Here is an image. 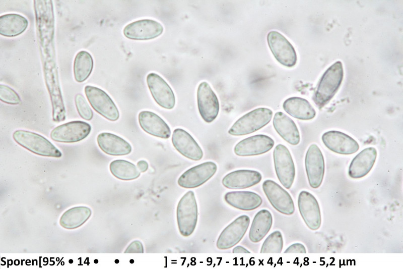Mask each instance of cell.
<instances>
[{"label":"cell","mask_w":403,"mask_h":269,"mask_svg":"<svg viewBox=\"0 0 403 269\" xmlns=\"http://www.w3.org/2000/svg\"><path fill=\"white\" fill-rule=\"evenodd\" d=\"M75 102L80 116L86 121H90L93 117V113L84 96L77 94L75 96Z\"/></svg>","instance_id":"cell-34"},{"label":"cell","mask_w":403,"mask_h":269,"mask_svg":"<svg viewBox=\"0 0 403 269\" xmlns=\"http://www.w3.org/2000/svg\"><path fill=\"white\" fill-rule=\"evenodd\" d=\"M285 111L293 118L309 120L316 116V112L310 102L305 98L300 97H291L287 98L283 104Z\"/></svg>","instance_id":"cell-27"},{"label":"cell","mask_w":403,"mask_h":269,"mask_svg":"<svg viewBox=\"0 0 403 269\" xmlns=\"http://www.w3.org/2000/svg\"><path fill=\"white\" fill-rule=\"evenodd\" d=\"M45 84L50 97L52 120L55 122L64 121L66 112L59 83L56 65L43 67Z\"/></svg>","instance_id":"cell-5"},{"label":"cell","mask_w":403,"mask_h":269,"mask_svg":"<svg viewBox=\"0 0 403 269\" xmlns=\"http://www.w3.org/2000/svg\"><path fill=\"white\" fill-rule=\"evenodd\" d=\"M273 114V111L268 108L255 109L238 119L228 132L233 136L252 133L268 124L272 120Z\"/></svg>","instance_id":"cell-3"},{"label":"cell","mask_w":403,"mask_h":269,"mask_svg":"<svg viewBox=\"0 0 403 269\" xmlns=\"http://www.w3.org/2000/svg\"><path fill=\"white\" fill-rule=\"evenodd\" d=\"M250 222L247 215H241L235 219L220 234L216 242L217 247L226 250L235 246L245 235Z\"/></svg>","instance_id":"cell-11"},{"label":"cell","mask_w":403,"mask_h":269,"mask_svg":"<svg viewBox=\"0 0 403 269\" xmlns=\"http://www.w3.org/2000/svg\"><path fill=\"white\" fill-rule=\"evenodd\" d=\"M138 121L141 128L148 134L163 139H168L171 130L167 123L158 115L149 111L141 112Z\"/></svg>","instance_id":"cell-22"},{"label":"cell","mask_w":403,"mask_h":269,"mask_svg":"<svg viewBox=\"0 0 403 269\" xmlns=\"http://www.w3.org/2000/svg\"><path fill=\"white\" fill-rule=\"evenodd\" d=\"M84 91L89 102L96 112L111 121H116L119 119V111L106 92L91 85H86Z\"/></svg>","instance_id":"cell-6"},{"label":"cell","mask_w":403,"mask_h":269,"mask_svg":"<svg viewBox=\"0 0 403 269\" xmlns=\"http://www.w3.org/2000/svg\"><path fill=\"white\" fill-rule=\"evenodd\" d=\"M177 222L179 232L184 237L194 232L198 218L197 205L194 193L188 191L180 199L177 207Z\"/></svg>","instance_id":"cell-4"},{"label":"cell","mask_w":403,"mask_h":269,"mask_svg":"<svg viewBox=\"0 0 403 269\" xmlns=\"http://www.w3.org/2000/svg\"><path fill=\"white\" fill-rule=\"evenodd\" d=\"M109 170L115 178L124 181L136 179L141 175V172L133 163L123 159L111 162L109 165Z\"/></svg>","instance_id":"cell-32"},{"label":"cell","mask_w":403,"mask_h":269,"mask_svg":"<svg viewBox=\"0 0 403 269\" xmlns=\"http://www.w3.org/2000/svg\"><path fill=\"white\" fill-rule=\"evenodd\" d=\"M300 213L307 226L311 230H318L321 224L319 205L316 198L307 191L300 192L298 198Z\"/></svg>","instance_id":"cell-17"},{"label":"cell","mask_w":403,"mask_h":269,"mask_svg":"<svg viewBox=\"0 0 403 269\" xmlns=\"http://www.w3.org/2000/svg\"><path fill=\"white\" fill-rule=\"evenodd\" d=\"M305 253L306 250L302 244L296 243L289 246L284 251V253Z\"/></svg>","instance_id":"cell-37"},{"label":"cell","mask_w":403,"mask_h":269,"mask_svg":"<svg viewBox=\"0 0 403 269\" xmlns=\"http://www.w3.org/2000/svg\"><path fill=\"white\" fill-rule=\"evenodd\" d=\"M92 214L91 209L87 206H78L65 211L59 219V224L63 228L72 230L85 224Z\"/></svg>","instance_id":"cell-29"},{"label":"cell","mask_w":403,"mask_h":269,"mask_svg":"<svg viewBox=\"0 0 403 269\" xmlns=\"http://www.w3.org/2000/svg\"><path fill=\"white\" fill-rule=\"evenodd\" d=\"M124 253H144L143 245L140 241L135 240L128 246Z\"/></svg>","instance_id":"cell-36"},{"label":"cell","mask_w":403,"mask_h":269,"mask_svg":"<svg viewBox=\"0 0 403 269\" xmlns=\"http://www.w3.org/2000/svg\"><path fill=\"white\" fill-rule=\"evenodd\" d=\"M14 141L28 151L40 156L59 158L62 153L44 136L30 131L17 130L14 132Z\"/></svg>","instance_id":"cell-2"},{"label":"cell","mask_w":403,"mask_h":269,"mask_svg":"<svg viewBox=\"0 0 403 269\" xmlns=\"http://www.w3.org/2000/svg\"><path fill=\"white\" fill-rule=\"evenodd\" d=\"M344 76L343 65L337 61L330 66L321 77L312 99L321 109L327 104L339 90Z\"/></svg>","instance_id":"cell-1"},{"label":"cell","mask_w":403,"mask_h":269,"mask_svg":"<svg viewBox=\"0 0 403 269\" xmlns=\"http://www.w3.org/2000/svg\"><path fill=\"white\" fill-rule=\"evenodd\" d=\"M261 179V174L257 171L239 170L226 175L222 180V183L228 189H242L257 184Z\"/></svg>","instance_id":"cell-21"},{"label":"cell","mask_w":403,"mask_h":269,"mask_svg":"<svg viewBox=\"0 0 403 269\" xmlns=\"http://www.w3.org/2000/svg\"><path fill=\"white\" fill-rule=\"evenodd\" d=\"M376 157L377 150L374 147L364 149L351 161L348 170L349 176L353 179L364 177L372 169Z\"/></svg>","instance_id":"cell-23"},{"label":"cell","mask_w":403,"mask_h":269,"mask_svg":"<svg viewBox=\"0 0 403 269\" xmlns=\"http://www.w3.org/2000/svg\"><path fill=\"white\" fill-rule=\"evenodd\" d=\"M273 124L277 133L286 142L293 145L298 144L300 133L294 121L282 112H278L274 116Z\"/></svg>","instance_id":"cell-26"},{"label":"cell","mask_w":403,"mask_h":269,"mask_svg":"<svg viewBox=\"0 0 403 269\" xmlns=\"http://www.w3.org/2000/svg\"><path fill=\"white\" fill-rule=\"evenodd\" d=\"M273 222V217L269 210L263 209L258 211L249 229V240L253 243L260 241L271 230Z\"/></svg>","instance_id":"cell-28"},{"label":"cell","mask_w":403,"mask_h":269,"mask_svg":"<svg viewBox=\"0 0 403 269\" xmlns=\"http://www.w3.org/2000/svg\"><path fill=\"white\" fill-rule=\"evenodd\" d=\"M305 165L310 186L314 189L319 187L323 181L325 165L323 154L317 145L312 144L309 147Z\"/></svg>","instance_id":"cell-14"},{"label":"cell","mask_w":403,"mask_h":269,"mask_svg":"<svg viewBox=\"0 0 403 269\" xmlns=\"http://www.w3.org/2000/svg\"><path fill=\"white\" fill-rule=\"evenodd\" d=\"M275 169L278 179L286 189H290L294 182L295 176L294 163L288 148L278 144L273 151Z\"/></svg>","instance_id":"cell-7"},{"label":"cell","mask_w":403,"mask_h":269,"mask_svg":"<svg viewBox=\"0 0 403 269\" xmlns=\"http://www.w3.org/2000/svg\"><path fill=\"white\" fill-rule=\"evenodd\" d=\"M146 81L156 102L164 109H172L175 104V97L172 89L166 81L155 73L148 74Z\"/></svg>","instance_id":"cell-15"},{"label":"cell","mask_w":403,"mask_h":269,"mask_svg":"<svg viewBox=\"0 0 403 269\" xmlns=\"http://www.w3.org/2000/svg\"><path fill=\"white\" fill-rule=\"evenodd\" d=\"M217 170V166L213 162L202 163L183 173L178 179V184L184 188H197L210 180Z\"/></svg>","instance_id":"cell-13"},{"label":"cell","mask_w":403,"mask_h":269,"mask_svg":"<svg viewBox=\"0 0 403 269\" xmlns=\"http://www.w3.org/2000/svg\"><path fill=\"white\" fill-rule=\"evenodd\" d=\"M171 141L174 148L185 157L195 161L202 158V148L186 131L180 128L175 129L173 132Z\"/></svg>","instance_id":"cell-20"},{"label":"cell","mask_w":403,"mask_h":269,"mask_svg":"<svg viewBox=\"0 0 403 269\" xmlns=\"http://www.w3.org/2000/svg\"><path fill=\"white\" fill-rule=\"evenodd\" d=\"M163 26L151 19H142L132 22L125 26L124 36L132 40H150L157 38L163 32Z\"/></svg>","instance_id":"cell-16"},{"label":"cell","mask_w":403,"mask_h":269,"mask_svg":"<svg viewBox=\"0 0 403 269\" xmlns=\"http://www.w3.org/2000/svg\"><path fill=\"white\" fill-rule=\"evenodd\" d=\"M93 59L86 51H79L74 63V74L75 80L79 83L85 81L90 75L93 69Z\"/></svg>","instance_id":"cell-31"},{"label":"cell","mask_w":403,"mask_h":269,"mask_svg":"<svg viewBox=\"0 0 403 269\" xmlns=\"http://www.w3.org/2000/svg\"><path fill=\"white\" fill-rule=\"evenodd\" d=\"M233 253H250V252L241 246H237L232 250Z\"/></svg>","instance_id":"cell-39"},{"label":"cell","mask_w":403,"mask_h":269,"mask_svg":"<svg viewBox=\"0 0 403 269\" xmlns=\"http://www.w3.org/2000/svg\"><path fill=\"white\" fill-rule=\"evenodd\" d=\"M283 247V239L279 231L270 234L264 241L260 251L261 253H279Z\"/></svg>","instance_id":"cell-33"},{"label":"cell","mask_w":403,"mask_h":269,"mask_svg":"<svg viewBox=\"0 0 403 269\" xmlns=\"http://www.w3.org/2000/svg\"><path fill=\"white\" fill-rule=\"evenodd\" d=\"M100 149L105 153L113 156L129 154L132 150L130 144L122 138L111 133L103 132L97 137Z\"/></svg>","instance_id":"cell-24"},{"label":"cell","mask_w":403,"mask_h":269,"mask_svg":"<svg viewBox=\"0 0 403 269\" xmlns=\"http://www.w3.org/2000/svg\"><path fill=\"white\" fill-rule=\"evenodd\" d=\"M268 46L277 61L287 67L294 66L297 57L295 48L289 41L276 31H270L267 35Z\"/></svg>","instance_id":"cell-8"},{"label":"cell","mask_w":403,"mask_h":269,"mask_svg":"<svg viewBox=\"0 0 403 269\" xmlns=\"http://www.w3.org/2000/svg\"><path fill=\"white\" fill-rule=\"evenodd\" d=\"M0 99L5 103L13 105L21 102L18 94L10 87L3 84H0Z\"/></svg>","instance_id":"cell-35"},{"label":"cell","mask_w":403,"mask_h":269,"mask_svg":"<svg viewBox=\"0 0 403 269\" xmlns=\"http://www.w3.org/2000/svg\"><path fill=\"white\" fill-rule=\"evenodd\" d=\"M325 146L337 153L349 155L356 152L359 149L358 142L349 135L342 132L331 130L322 136Z\"/></svg>","instance_id":"cell-19"},{"label":"cell","mask_w":403,"mask_h":269,"mask_svg":"<svg viewBox=\"0 0 403 269\" xmlns=\"http://www.w3.org/2000/svg\"><path fill=\"white\" fill-rule=\"evenodd\" d=\"M28 21L19 14L11 13L0 17V34L6 37H15L27 29Z\"/></svg>","instance_id":"cell-30"},{"label":"cell","mask_w":403,"mask_h":269,"mask_svg":"<svg viewBox=\"0 0 403 269\" xmlns=\"http://www.w3.org/2000/svg\"><path fill=\"white\" fill-rule=\"evenodd\" d=\"M91 125L82 121H73L54 128L50 132V138L54 141L72 143L81 141L90 133Z\"/></svg>","instance_id":"cell-9"},{"label":"cell","mask_w":403,"mask_h":269,"mask_svg":"<svg viewBox=\"0 0 403 269\" xmlns=\"http://www.w3.org/2000/svg\"><path fill=\"white\" fill-rule=\"evenodd\" d=\"M262 187L268 200L276 210L288 216L294 213L295 206L292 198L279 184L268 179L263 182Z\"/></svg>","instance_id":"cell-10"},{"label":"cell","mask_w":403,"mask_h":269,"mask_svg":"<svg viewBox=\"0 0 403 269\" xmlns=\"http://www.w3.org/2000/svg\"><path fill=\"white\" fill-rule=\"evenodd\" d=\"M197 101L199 114L204 121L210 123L216 119L220 110L219 102L207 82H201L198 86Z\"/></svg>","instance_id":"cell-12"},{"label":"cell","mask_w":403,"mask_h":269,"mask_svg":"<svg viewBox=\"0 0 403 269\" xmlns=\"http://www.w3.org/2000/svg\"><path fill=\"white\" fill-rule=\"evenodd\" d=\"M274 144V140L270 136L257 134L238 142L234 148V152L240 156L258 155L270 151Z\"/></svg>","instance_id":"cell-18"},{"label":"cell","mask_w":403,"mask_h":269,"mask_svg":"<svg viewBox=\"0 0 403 269\" xmlns=\"http://www.w3.org/2000/svg\"><path fill=\"white\" fill-rule=\"evenodd\" d=\"M224 198L230 206L245 211L254 210L259 207L262 202L261 197L258 194L249 191L228 192Z\"/></svg>","instance_id":"cell-25"},{"label":"cell","mask_w":403,"mask_h":269,"mask_svg":"<svg viewBox=\"0 0 403 269\" xmlns=\"http://www.w3.org/2000/svg\"><path fill=\"white\" fill-rule=\"evenodd\" d=\"M148 163L144 160H141L137 163V168L140 172H145L148 169Z\"/></svg>","instance_id":"cell-38"}]
</instances>
